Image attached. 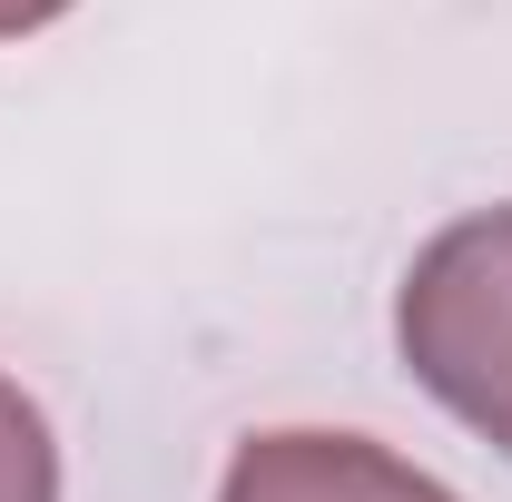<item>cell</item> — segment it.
Instances as JSON below:
<instances>
[{
    "mask_svg": "<svg viewBox=\"0 0 512 502\" xmlns=\"http://www.w3.org/2000/svg\"><path fill=\"white\" fill-rule=\"evenodd\" d=\"M394 345L414 384L512 453V207L453 217L394 286Z\"/></svg>",
    "mask_w": 512,
    "mask_h": 502,
    "instance_id": "6da1fadb",
    "label": "cell"
},
{
    "mask_svg": "<svg viewBox=\"0 0 512 502\" xmlns=\"http://www.w3.org/2000/svg\"><path fill=\"white\" fill-rule=\"evenodd\" d=\"M60 10H79V0H0V40H30V30H50Z\"/></svg>",
    "mask_w": 512,
    "mask_h": 502,
    "instance_id": "277c9868",
    "label": "cell"
},
{
    "mask_svg": "<svg viewBox=\"0 0 512 502\" xmlns=\"http://www.w3.org/2000/svg\"><path fill=\"white\" fill-rule=\"evenodd\" d=\"M217 502H463L453 483H434L424 463L384 453L375 434H247L227 453Z\"/></svg>",
    "mask_w": 512,
    "mask_h": 502,
    "instance_id": "7a4b0ae2",
    "label": "cell"
},
{
    "mask_svg": "<svg viewBox=\"0 0 512 502\" xmlns=\"http://www.w3.org/2000/svg\"><path fill=\"white\" fill-rule=\"evenodd\" d=\"M0 502H60V443L50 414L0 375Z\"/></svg>",
    "mask_w": 512,
    "mask_h": 502,
    "instance_id": "3957f363",
    "label": "cell"
}]
</instances>
